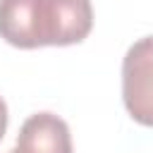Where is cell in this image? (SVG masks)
Segmentation results:
<instances>
[{
  "label": "cell",
  "mask_w": 153,
  "mask_h": 153,
  "mask_svg": "<svg viewBox=\"0 0 153 153\" xmlns=\"http://www.w3.org/2000/svg\"><path fill=\"white\" fill-rule=\"evenodd\" d=\"M91 29V0H0V38L14 48L74 45Z\"/></svg>",
  "instance_id": "6da1fadb"
},
{
  "label": "cell",
  "mask_w": 153,
  "mask_h": 153,
  "mask_svg": "<svg viewBox=\"0 0 153 153\" xmlns=\"http://www.w3.org/2000/svg\"><path fill=\"white\" fill-rule=\"evenodd\" d=\"M122 100L134 122L153 127V36L129 45L122 60Z\"/></svg>",
  "instance_id": "7a4b0ae2"
},
{
  "label": "cell",
  "mask_w": 153,
  "mask_h": 153,
  "mask_svg": "<svg viewBox=\"0 0 153 153\" xmlns=\"http://www.w3.org/2000/svg\"><path fill=\"white\" fill-rule=\"evenodd\" d=\"M17 153H72V134L62 117L36 112L17 134Z\"/></svg>",
  "instance_id": "3957f363"
},
{
  "label": "cell",
  "mask_w": 153,
  "mask_h": 153,
  "mask_svg": "<svg viewBox=\"0 0 153 153\" xmlns=\"http://www.w3.org/2000/svg\"><path fill=\"white\" fill-rule=\"evenodd\" d=\"M5 131H7V105L0 98V139L5 136Z\"/></svg>",
  "instance_id": "277c9868"
},
{
  "label": "cell",
  "mask_w": 153,
  "mask_h": 153,
  "mask_svg": "<svg viewBox=\"0 0 153 153\" xmlns=\"http://www.w3.org/2000/svg\"><path fill=\"white\" fill-rule=\"evenodd\" d=\"M7 153H17V148H14V151H7Z\"/></svg>",
  "instance_id": "5b68a950"
}]
</instances>
